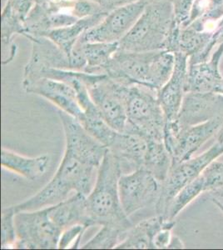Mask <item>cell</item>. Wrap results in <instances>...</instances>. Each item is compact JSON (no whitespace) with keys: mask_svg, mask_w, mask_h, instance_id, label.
Listing matches in <instances>:
<instances>
[{"mask_svg":"<svg viewBox=\"0 0 223 250\" xmlns=\"http://www.w3.org/2000/svg\"><path fill=\"white\" fill-rule=\"evenodd\" d=\"M53 0H34L35 4H45V3H50Z\"/></svg>","mask_w":223,"mask_h":250,"instance_id":"obj_38","label":"cell"},{"mask_svg":"<svg viewBox=\"0 0 223 250\" xmlns=\"http://www.w3.org/2000/svg\"><path fill=\"white\" fill-rule=\"evenodd\" d=\"M88 229L84 225H75L62 231L59 242L60 250L80 249V242L86 229Z\"/></svg>","mask_w":223,"mask_h":250,"instance_id":"obj_28","label":"cell"},{"mask_svg":"<svg viewBox=\"0 0 223 250\" xmlns=\"http://www.w3.org/2000/svg\"><path fill=\"white\" fill-rule=\"evenodd\" d=\"M127 127L147 140L163 141L166 119L158 100V91L138 83L129 86L127 104Z\"/></svg>","mask_w":223,"mask_h":250,"instance_id":"obj_4","label":"cell"},{"mask_svg":"<svg viewBox=\"0 0 223 250\" xmlns=\"http://www.w3.org/2000/svg\"><path fill=\"white\" fill-rule=\"evenodd\" d=\"M161 183L145 168L122 174L119 190L122 207L127 216L150 205H156L161 191Z\"/></svg>","mask_w":223,"mask_h":250,"instance_id":"obj_9","label":"cell"},{"mask_svg":"<svg viewBox=\"0 0 223 250\" xmlns=\"http://www.w3.org/2000/svg\"><path fill=\"white\" fill-rule=\"evenodd\" d=\"M200 176L203 179L205 192L223 188V162L212 161L206 166Z\"/></svg>","mask_w":223,"mask_h":250,"instance_id":"obj_27","label":"cell"},{"mask_svg":"<svg viewBox=\"0 0 223 250\" xmlns=\"http://www.w3.org/2000/svg\"><path fill=\"white\" fill-rule=\"evenodd\" d=\"M172 229L173 227L164 228L156 234L153 241V250H164L169 248L173 238Z\"/></svg>","mask_w":223,"mask_h":250,"instance_id":"obj_32","label":"cell"},{"mask_svg":"<svg viewBox=\"0 0 223 250\" xmlns=\"http://www.w3.org/2000/svg\"><path fill=\"white\" fill-rule=\"evenodd\" d=\"M148 140L132 132H118L108 147L119 162L122 174L143 168Z\"/></svg>","mask_w":223,"mask_h":250,"instance_id":"obj_15","label":"cell"},{"mask_svg":"<svg viewBox=\"0 0 223 250\" xmlns=\"http://www.w3.org/2000/svg\"><path fill=\"white\" fill-rule=\"evenodd\" d=\"M32 46L31 56L23 70V78L31 77L48 68L72 70L69 57L48 38H39Z\"/></svg>","mask_w":223,"mask_h":250,"instance_id":"obj_16","label":"cell"},{"mask_svg":"<svg viewBox=\"0 0 223 250\" xmlns=\"http://www.w3.org/2000/svg\"><path fill=\"white\" fill-rule=\"evenodd\" d=\"M126 232L111 226H101L100 230L93 238L82 245L83 250H111L124 238Z\"/></svg>","mask_w":223,"mask_h":250,"instance_id":"obj_25","label":"cell"},{"mask_svg":"<svg viewBox=\"0 0 223 250\" xmlns=\"http://www.w3.org/2000/svg\"><path fill=\"white\" fill-rule=\"evenodd\" d=\"M22 86L28 94H36L44 98L60 108V110L80 120L83 115L79 104L77 93L67 83L50 78L41 77L31 80H23Z\"/></svg>","mask_w":223,"mask_h":250,"instance_id":"obj_12","label":"cell"},{"mask_svg":"<svg viewBox=\"0 0 223 250\" xmlns=\"http://www.w3.org/2000/svg\"><path fill=\"white\" fill-rule=\"evenodd\" d=\"M48 215L62 231L75 225L92 227L88 218L87 196L82 193H74L64 201L48 206Z\"/></svg>","mask_w":223,"mask_h":250,"instance_id":"obj_18","label":"cell"},{"mask_svg":"<svg viewBox=\"0 0 223 250\" xmlns=\"http://www.w3.org/2000/svg\"><path fill=\"white\" fill-rule=\"evenodd\" d=\"M223 56V43L218 44L217 50L209 60L188 64L186 79V93H213L216 85L223 79L220 72L221 60Z\"/></svg>","mask_w":223,"mask_h":250,"instance_id":"obj_17","label":"cell"},{"mask_svg":"<svg viewBox=\"0 0 223 250\" xmlns=\"http://www.w3.org/2000/svg\"><path fill=\"white\" fill-rule=\"evenodd\" d=\"M223 125V115L187 126H182L177 120L166 123L163 142L172 157V164L192 158L204 144L219 133Z\"/></svg>","mask_w":223,"mask_h":250,"instance_id":"obj_6","label":"cell"},{"mask_svg":"<svg viewBox=\"0 0 223 250\" xmlns=\"http://www.w3.org/2000/svg\"><path fill=\"white\" fill-rule=\"evenodd\" d=\"M99 168L65 149L56 173L37 193L25 201L13 205L16 213L33 211L57 205L80 193L88 196L95 184Z\"/></svg>","mask_w":223,"mask_h":250,"instance_id":"obj_1","label":"cell"},{"mask_svg":"<svg viewBox=\"0 0 223 250\" xmlns=\"http://www.w3.org/2000/svg\"><path fill=\"white\" fill-rule=\"evenodd\" d=\"M172 166V157L163 141L148 140L147 154L143 168L162 183L167 178Z\"/></svg>","mask_w":223,"mask_h":250,"instance_id":"obj_24","label":"cell"},{"mask_svg":"<svg viewBox=\"0 0 223 250\" xmlns=\"http://www.w3.org/2000/svg\"><path fill=\"white\" fill-rule=\"evenodd\" d=\"M213 93H217V94H223V79L218 82V84L216 85L214 88V92Z\"/></svg>","mask_w":223,"mask_h":250,"instance_id":"obj_37","label":"cell"},{"mask_svg":"<svg viewBox=\"0 0 223 250\" xmlns=\"http://www.w3.org/2000/svg\"><path fill=\"white\" fill-rule=\"evenodd\" d=\"M218 115H223V94L187 92L176 120L182 126H187L205 122Z\"/></svg>","mask_w":223,"mask_h":250,"instance_id":"obj_14","label":"cell"},{"mask_svg":"<svg viewBox=\"0 0 223 250\" xmlns=\"http://www.w3.org/2000/svg\"><path fill=\"white\" fill-rule=\"evenodd\" d=\"M218 140L220 142L223 143V125L221 128L219 133L218 134Z\"/></svg>","mask_w":223,"mask_h":250,"instance_id":"obj_39","label":"cell"},{"mask_svg":"<svg viewBox=\"0 0 223 250\" xmlns=\"http://www.w3.org/2000/svg\"><path fill=\"white\" fill-rule=\"evenodd\" d=\"M16 212L13 206L3 208L1 212V249H14L17 241L15 226Z\"/></svg>","mask_w":223,"mask_h":250,"instance_id":"obj_26","label":"cell"},{"mask_svg":"<svg viewBox=\"0 0 223 250\" xmlns=\"http://www.w3.org/2000/svg\"><path fill=\"white\" fill-rule=\"evenodd\" d=\"M174 21L169 0L151 2L130 31L119 42V48L132 52L165 50Z\"/></svg>","mask_w":223,"mask_h":250,"instance_id":"obj_3","label":"cell"},{"mask_svg":"<svg viewBox=\"0 0 223 250\" xmlns=\"http://www.w3.org/2000/svg\"></svg>","mask_w":223,"mask_h":250,"instance_id":"obj_42","label":"cell"},{"mask_svg":"<svg viewBox=\"0 0 223 250\" xmlns=\"http://www.w3.org/2000/svg\"><path fill=\"white\" fill-rule=\"evenodd\" d=\"M172 3L175 20L182 28H185L189 23L190 16L195 0H169Z\"/></svg>","mask_w":223,"mask_h":250,"instance_id":"obj_29","label":"cell"},{"mask_svg":"<svg viewBox=\"0 0 223 250\" xmlns=\"http://www.w3.org/2000/svg\"><path fill=\"white\" fill-rule=\"evenodd\" d=\"M212 202L214 203L215 205H217V206L219 208V209L223 213V205H221V204H219L218 202H216V201H212Z\"/></svg>","mask_w":223,"mask_h":250,"instance_id":"obj_40","label":"cell"},{"mask_svg":"<svg viewBox=\"0 0 223 250\" xmlns=\"http://www.w3.org/2000/svg\"><path fill=\"white\" fill-rule=\"evenodd\" d=\"M14 13L24 21L34 5V0H7V2Z\"/></svg>","mask_w":223,"mask_h":250,"instance_id":"obj_31","label":"cell"},{"mask_svg":"<svg viewBox=\"0 0 223 250\" xmlns=\"http://www.w3.org/2000/svg\"><path fill=\"white\" fill-rule=\"evenodd\" d=\"M223 154V143L217 140L211 148L198 156L172 164L167 178L162 183L161 191L155 205L157 214L164 217L167 207L185 186L198 178L206 166Z\"/></svg>","mask_w":223,"mask_h":250,"instance_id":"obj_7","label":"cell"},{"mask_svg":"<svg viewBox=\"0 0 223 250\" xmlns=\"http://www.w3.org/2000/svg\"><path fill=\"white\" fill-rule=\"evenodd\" d=\"M174 220H168L157 214L133 226L125 234L117 250H153V241L156 234L164 228L174 227Z\"/></svg>","mask_w":223,"mask_h":250,"instance_id":"obj_19","label":"cell"},{"mask_svg":"<svg viewBox=\"0 0 223 250\" xmlns=\"http://www.w3.org/2000/svg\"><path fill=\"white\" fill-rule=\"evenodd\" d=\"M119 48V43H91L82 41V49L86 60L85 73L105 74L107 63Z\"/></svg>","mask_w":223,"mask_h":250,"instance_id":"obj_23","label":"cell"},{"mask_svg":"<svg viewBox=\"0 0 223 250\" xmlns=\"http://www.w3.org/2000/svg\"><path fill=\"white\" fill-rule=\"evenodd\" d=\"M23 35L27 38L24 21L20 19L9 3H6L1 14V43H2V63L8 64L14 60L17 54V46L14 38Z\"/></svg>","mask_w":223,"mask_h":250,"instance_id":"obj_22","label":"cell"},{"mask_svg":"<svg viewBox=\"0 0 223 250\" xmlns=\"http://www.w3.org/2000/svg\"><path fill=\"white\" fill-rule=\"evenodd\" d=\"M223 20H221L220 23H219V25H218V30H217V32L219 31L220 29H223Z\"/></svg>","mask_w":223,"mask_h":250,"instance_id":"obj_41","label":"cell"},{"mask_svg":"<svg viewBox=\"0 0 223 250\" xmlns=\"http://www.w3.org/2000/svg\"><path fill=\"white\" fill-rule=\"evenodd\" d=\"M94 1L101 6L103 11L109 13L114 9H119L123 6L129 5L132 3H138L142 0H94ZM148 1L153 2L156 0H148Z\"/></svg>","mask_w":223,"mask_h":250,"instance_id":"obj_33","label":"cell"},{"mask_svg":"<svg viewBox=\"0 0 223 250\" xmlns=\"http://www.w3.org/2000/svg\"><path fill=\"white\" fill-rule=\"evenodd\" d=\"M149 3L148 0H142L109 12L99 24L85 33L82 41L119 43L130 31Z\"/></svg>","mask_w":223,"mask_h":250,"instance_id":"obj_10","label":"cell"},{"mask_svg":"<svg viewBox=\"0 0 223 250\" xmlns=\"http://www.w3.org/2000/svg\"><path fill=\"white\" fill-rule=\"evenodd\" d=\"M107 14L108 13H102L91 17L81 19L72 25L53 29L46 34L45 38L51 40L70 59L71 53L78 41L84 35L86 32L99 24Z\"/></svg>","mask_w":223,"mask_h":250,"instance_id":"obj_21","label":"cell"},{"mask_svg":"<svg viewBox=\"0 0 223 250\" xmlns=\"http://www.w3.org/2000/svg\"><path fill=\"white\" fill-rule=\"evenodd\" d=\"M131 83L122 82L107 74H91L86 85L102 119L118 132L127 127V104Z\"/></svg>","mask_w":223,"mask_h":250,"instance_id":"obj_5","label":"cell"},{"mask_svg":"<svg viewBox=\"0 0 223 250\" xmlns=\"http://www.w3.org/2000/svg\"><path fill=\"white\" fill-rule=\"evenodd\" d=\"M210 193L212 197V201H216L223 205V188L210 191Z\"/></svg>","mask_w":223,"mask_h":250,"instance_id":"obj_34","label":"cell"},{"mask_svg":"<svg viewBox=\"0 0 223 250\" xmlns=\"http://www.w3.org/2000/svg\"><path fill=\"white\" fill-rule=\"evenodd\" d=\"M73 13L78 20L106 13L94 0H74Z\"/></svg>","mask_w":223,"mask_h":250,"instance_id":"obj_30","label":"cell"},{"mask_svg":"<svg viewBox=\"0 0 223 250\" xmlns=\"http://www.w3.org/2000/svg\"><path fill=\"white\" fill-rule=\"evenodd\" d=\"M214 38L218 42V44L223 43V28L219 31L216 32L214 34Z\"/></svg>","mask_w":223,"mask_h":250,"instance_id":"obj_36","label":"cell"},{"mask_svg":"<svg viewBox=\"0 0 223 250\" xmlns=\"http://www.w3.org/2000/svg\"><path fill=\"white\" fill-rule=\"evenodd\" d=\"M50 162L47 154L37 157H26L14 151L1 149V166L28 180L34 181L44 174Z\"/></svg>","mask_w":223,"mask_h":250,"instance_id":"obj_20","label":"cell"},{"mask_svg":"<svg viewBox=\"0 0 223 250\" xmlns=\"http://www.w3.org/2000/svg\"><path fill=\"white\" fill-rule=\"evenodd\" d=\"M121 175L118 160L107 148L99 166L95 184L87 196L88 218L92 226H111L126 233L133 227L120 201L119 181Z\"/></svg>","mask_w":223,"mask_h":250,"instance_id":"obj_2","label":"cell"},{"mask_svg":"<svg viewBox=\"0 0 223 250\" xmlns=\"http://www.w3.org/2000/svg\"><path fill=\"white\" fill-rule=\"evenodd\" d=\"M184 246L182 243V240L178 239V237H174L172 238V242L170 244L169 248L168 249H183Z\"/></svg>","mask_w":223,"mask_h":250,"instance_id":"obj_35","label":"cell"},{"mask_svg":"<svg viewBox=\"0 0 223 250\" xmlns=\"http://www.w3.org/2000/svg\"><path fill=\"white\" fill-rule=\"evenodd\" d=\"M158 51L132 52L119 48L107 63L105 74L122 82L149 87L152 67Z\"/></svg>","mask_w":223,"mask_h":250,"instance_id":"obj_11","label":"cell"},{"mask_svg":"<svg viewBox=\"0 0 223 250\" xmlns=\"http://www.w3.org/2000/svg\"><path fill=\"white\" fill-rule=\"evenodd\" d=\"M15 226L19 250H56L62 231L48 215V207L16 213Z\"/></svg>","mask_w":223,"mask_h":250,"instance_id":"obj_8","label":"cell"},{"mask_svg":"<svg viewBox=\"0 0 223 250\" xmlns=\"http://www.w3.org/2000/svg\"><path fill=\"white\" fill-rule=\"evenodd\" d=\"M188 57L182 52L175 53V65L172 76L158 91V100L166 123L177 120L186 94Z\"/></svg>","mask_w":223,"mask_h":250,"instance_id":"obj_13","label":"cell"}]
</instances>
